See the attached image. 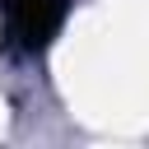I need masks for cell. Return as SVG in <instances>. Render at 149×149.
Returning <instances> with one entry per match:
<instances>
[{"label":"cell","instance_id":"obj_1","mask_svg":"<svg viewBox=\"0 0 149 149\" xmlns=\"http://www.w3.org/2000/svg\"><path fill=\"white\" fill-rule=\"evenodd\" d=\"M0 14H5V33L14 47L42 51L65 19V0H0Z\"/></svg>","mask_w":149,"mask_h":149}]
</instances>
